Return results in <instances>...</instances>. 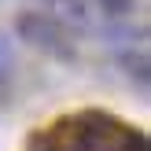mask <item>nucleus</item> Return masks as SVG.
I'll return each instance as SVG.
<instances>
[{
  "label": "nucleus",
  "mask_w": 151,
  "mask_h": 151,
  "mask_svg": "<svg viewBox=\"0 0 151 151\" xmlns=\"http://www.w3.org/2000/svg\"><path fill=\"white\" fill-rule=\"evenodd\" d=\"M15 29H19V37H22L26 44H33V48L48 52V55L63 59V63H70V59H74V41H70L66 26L55 19V15L22 11V15H19V22H15Z\"/></svg>",
  "instance_id": "1"
},
{
  "label": "nucleus",
  "mask_w": 151,
  "mask_h": 151,
  "mask_svg": "<svg viewBox=\"0 0 151 151\" xmlns=\"http://www.w3.org/2000/svg\"><path fill=\"white\" fill-rule=\"evenodd\" d=\"M7 74H11V52H7V44L0 41V81H4Z\"/></svg>",
  "instance_id": "2"
}]
</instances>
